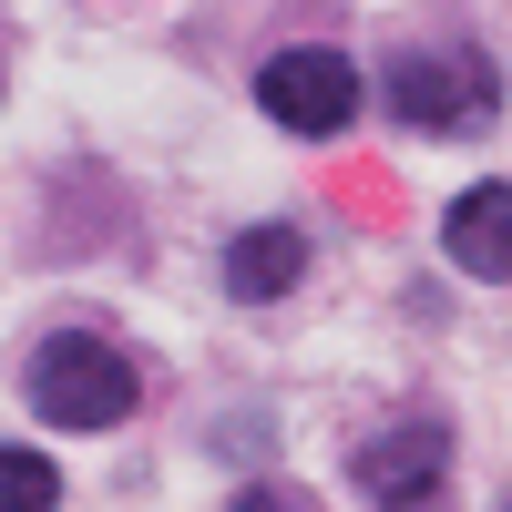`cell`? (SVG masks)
I'll list each match as a JSON object with an SVG mask.
<instances>
[{
    "mask_svg": "<svg viewBox=\"0 0 512 512\" xmlns=\"http://www.w3.org/2000/svg\"><path fill=\"white\" fill-rule=\"evenodd\" d=\"M134 400H144L134 359L103 349L93 328H52L31 349V410L62 420V431H113V420H134Z\"/></svg>",
    "mask_w": 512,
    "mask_h": 512,
    "instance_id": "6da1fadb",
    "label": "cell"
},
{
    "mask_svg": "<svg viewBox=\"0 0 512 512\" xmlns=\"http://www.w3.org/2000/svg\"><path fill=\"white\" fill-rule=\"evenodd\" d=\"M390 113L410 134H482L502 113V82L472 41H431V52H400L390 62Z\"/></svg>",
    "mask_w": 512,
    "mask_h": 512,
    "instance_id": "7a4b0ae2",
    "label": "cell"
},
{
    "mask_svg": "<svg viewBox=\"0 0 512 512\" xmlns=\"http://www.w3.org/2000/svg\"><path fill=\"white\" fill-rule=\"evenodd\" d=\"M256 103H267V123H287V134L318 144V134H349V123H359V72H349V52L297 41V52H267Z\"/></svg>",
    "mask_w": 512,
    "mask_h": 512,
    "instance_id": "3957f363",
    "label": "cell"
},
{
    "mask_svg": "<svg viewBox=\"0 0 512 512\" xmlns=\"http://www.w3.org/2000/svg\"><path fill=\"white\" fill-rule=\"evenodd\" d=\"M441 461H451V431L441 420H400V431H379L349 451V472L379 512H441Z\"/></svg>",
    "mask_w": 512,
    "mask_h": 512,
    "instance_id": "277c9868",
    "label": "cell"
},
{
    "mask_svg": "<svg viewBox=\"0 0 512 512\" xmlns=\"http://www.w3.org/2000/svg\"><path fill=\"white\" fill-rule=\"evenodd\" d=\"M441 246H451V267L461 277H512V185H472V195H451V216H441Z\"/></svg>",
    "mask_w": 512,
    "mask_h": 512,
    "instance_id": "5b68a950",
    "label": "cell"
},
{
    "mask_svg": "<svg viewBox=\"0 0 512 512\" xmlns=\"http://www.w3.org/2000/svg\"><path fill=\"white\" fill-rule=\"evenodd\" d=\"M297 267H308V236H297V226H246V236L226 246V297L267 308V297L297 287Z\"/></svg>",
    "mask_w": 512,
    "mask_h": 512,
    "instance_id": "8992f818",
    "label": "cell"
},
{
    "mask_svg": "<svg viewBox=\"0 0 512 512\" xmlns=\"http://www.w3.org/2000/svg\"><path fill=\"white\" fill-rule=\"evenodd\" d=\"M52 502H62V472H52L41 451H11V441H0V512H52Z\"/></svg>",
    "mask_w": 512,
    "mask_h": 512,
    "instance_id": "52a82bcc",
    "label": "cell"
},
{
    "mask_svg": "<svg viewBox=\"0 0 512 512\" xmlns=\"http://www.w3.org/2000/svg\"><path fill=\"white\" fill-rule=\"evenodd\" d=\"M236 512H287V492H267V482H246V492H236Z\"/></svg>",
    "mask_w": 512,
    "mask_h": 512,
    "instance_id": "ba28073f",
    "label": "cell"
},
{
    "mask_svg": "<svg viewBox=\"0 0 512 512\" xmlns=\"http://www.w3.org/2000/svg\"><path fill=\"white\" fill-rule=\"evenodd\" d=\"M502 512H512V492H502Z\"/></svg>",
    "mask_w": 512,
    "mask_h": 512,
    "instance_id": "9c48e42d",
    "label": "cell"
}]
</instances>
